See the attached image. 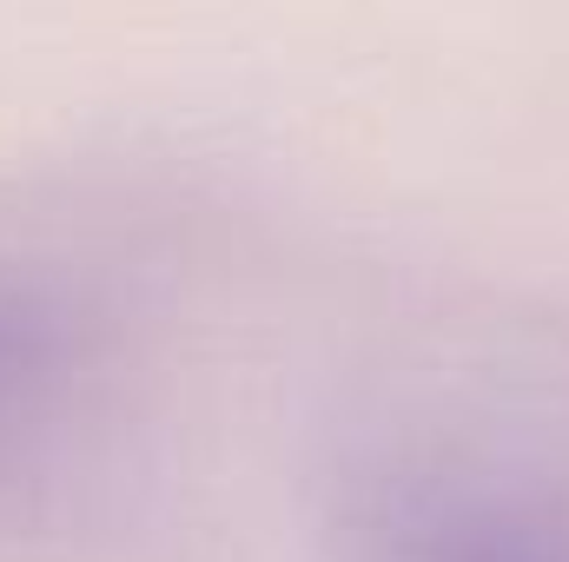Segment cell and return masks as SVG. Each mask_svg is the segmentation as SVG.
I'll return each mask as SVG.
<instances>
[{
	"label": "cell",
	"instance_id": "7a4b0ae2",
	"mask_svg": "<svg viewBox=\"0 0 569 562\" xmlns=\"http://www.w3.org/2000/svg\"><path fill=\"white\" fill-rule=\"evenodd\" d=\"M120 331L60 259L0 245V543L33 530L113 418Z\"/></svg>",
	"mask_w": 569,
	"mask_h": 562
},
{
	"label": "cell",
	"instance_id": "6da1fadb",
	"mask_svg": "<svg viewBox=\"0 0 569 562\" xmlns=\"http://www.w3.org/2000/svg\"><path fill=\"white\" fill-rule=\"evenodd\" d=\"M325 562H569V364L450 351L338 423Z\"/></svg>",
	"mask_w": 569,
	"mask_h": 562
}]
</instances>
